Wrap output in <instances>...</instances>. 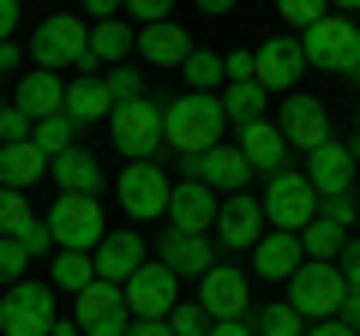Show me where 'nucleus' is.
Masks as SVG:
<instances>
[{"label": "nucleus", "instance_id": "nucleus-10", "mask_svg": "<svg viewBox=\"0 0 360 336\" xmlns=\"http://www.w3.org/2000/svg\"><path fill=\"white\" fill-rule=\"evenodd\" d=\"M120 288H127V312H132V324L168 318V312L180 306V276L168 271V264H139V271H132V283H120Z\"/></svg>", "mask_w": 360, "mask_h": 336}, {"label": "nucleus", "instance_id": "nucleus-34", "mask_svg": "<svg viewBox=\"0 0 360 336\" xmlns=\"http://www.w3.org/2000/svg\"><path fill=\"white\" fill-rule=\"evenodd\" d=\"M30 144H37V150H42V156L54 162V156H66V150L78 144V127H72L66 115H49V120H37V132H30Z\"/></svg>", "mask_w": 360, "mask_h": 336}, {"label": "nucleus", "instance_id": "nucleus-8", "mask_svg": "<svg viewBox=\"0 0 360 336\" xmlns=\"http://www.w3.org/2000/svg\"><path fill=\"white\" fill-rule=\"evenodd\" d=\"M108 127H115V150L127 156V162H156V150H162V103H120L115 115H108Z\"/></svg>", "mask_w": 360, "mask_h": 336}, {"label": "nucleus", "instance_id": "nucleus-30", "mask_svg": "<svg viewBox=\"0 0 360 336\" xmlns=\"http://www.w3.org/2000/svg\"><path fill=\"white\" fill-rule=\"evenodd\" d=\"M342 246H348V234L336 228V222H324V217H312L307 228H300V252H307L312 264H336V259H342Z\"/></svg>", "mask_w": 360, "mask_h": 336}, {"label": "nucleus", "instance_id": "nucleus-41", "mask_svg": "<svg viewBox=\"0 0 360 336\" xmlns=\"http://www.w3.org/2000/svg\"><path fill=\"white\" fill-rule=\"evenodd\" d=\"M283 18H288L295 30H312V25L324 18V6H319V0H283Z\"/></svg>", "mask_w": 360, "mask_h": 336}, {"label": "nucleus", "instance_id": "nucleus-28", "mask_svg": "<svg viewBox=\"0 0 360 336\" xmlns=\"http://www.w3.org/2000/svg\"><path fill=\"white\" fill-rule=\"evenodd\" d=\"M132 49H139V30H132L127 18H108V25L90 30V54H96V66H132Z\"/></svg>", "mask_w": 360, "mask_h": 336}, {"label": "nucleus", "instance_id": "nucleus-32", "mask_svg": "<svg viewBox=\"0 0 360 336\" xmlns=\"http://www.w3.org/2000/svg\"><path fill=\"white\" fill-rule=\"evenodd\" d=\"M54 288H66V295H84L90 283H96V259H90V252H54V276H49Z\"/></svg>", "mask_w": 360, "mask_h": 336}, {"label": "nucleus", "instance_id": "nucleus-15", "mask_svg": "<svg viewBox=\"0 0 360 336\" xmlns=\"http://www.w3.org/2000/svg\"><path fill=\"white\" fill-rule=\"evenodd\" d=\"M276 127H283V138H288V150H319V144H330L336 132H330V115H324V103L319 96H288L283 103V115H276Z\"/></svg>", "mask_w": 360, "mask_h": 336}, {"label": "nucleus", "instance_id": "nucleus-52", "mask_svg": "<svg viewBox=\"0 0 360 336\" xmlns=\"http://www.w3.org/2000/svg\"><path fill=\"white\" fill-rule=\"evenodd\" d=\"M354 138H360V103H354Z\"/></svg>", "mask_w": 360, "mask_h": 336}, {"label": "nucleus", "instance_id": "nucleus-5", "mask_svg": "<svg viewBox=\"0 0 360 336\" xmlns=\"http://www.w3.org/2000/svg\"><path fill=\"white\" fill-rule=\"evenodd\" d=\"M258 210H264V228L300 234L312 217H319V193H312V181L300 174V168H283V174H270V181H264Z\"/></svg>", "mask_w": 360, "mask_h": 336}, {"label": "nucleus", "instance_id": "nucleus-49", "mask_svg": "<svg viewBox=\"0 0 360 336\" xmlns=\"http://www.w3.org/2000/svg\"><path fill=\"white\" fill-rule=\"evenodd\" d=\"M127 336H174V330H168V318H150V324H132Z\"/></svg>", "mask_w": 360, "mask_h": 336}, {"label": "nucleus", "instance_id": "nucleus-43", "mask_svg": "<svg viewBox=\"0 0 360 336\" xmlns=\"http://www.w3.org/2000/svg\"><path fill=\"white\" fill-rule=\"evenodd\" d=\"M222 72H229V84L252 78V49H234V54H222Z\"/></svg>", "mask_w": 360, "mask_h": 336}, {"label": "nucleus", "instance_id": "nucleus-48", "mask_svg": "<svg viewBox=\"0 0 360 336\" xmlns=\"http://www.w3.org/2000/svg\"><path fill=\"white\" fill-rule=\"evenodd\" d=\"M210 336H252V324H246V318H229V324H210Z\"/></svg>", "mask_w": 360, "mask_h": 336}, {"label": "nucleus", "instance_id": "nucleus-31", "mask_svg": "<svg viewBox=\"0 0 360 336\" xmlns=\"http://www.w3.org/2000/svg\"><path fill=\"white\" fill-rule=\"evenodd\" d=\"M252 336H307V318H300L288 300H264V306H252Z\"/></svg>", "mask_w": 360, "mask_h": 336}, {"label": "nucleus", "instance_id": "nucleus-7", "mask_svg": "<svg viewBox=\"0 0 360 336\" xmlns=\"http://www.w3.org/2000/svg\"><path fill=\"white\" fill-rule=\"evenodd\" d=\"M54 318H60V306H54V288L42 283H18L0 295V336H49Z\"/></svg>", "mask_w": 360, "mask_h": 336}, {"label": "nucleus", "instance_id": "nucleus-29", "mask_svg": "<svg viewBox=\"0 0 360 336\" xmlns=\"http://www.w3.org/2000/svg\"><path fill=\"white\" fill-rule=\"evenodd\" d=\"M264 103L270 96L258 91V78H240V84H229V96H222V120H229L234 132H246V127L264 120Z\"/></svg>", "mask_w": 360, "mask_h": 336}, {"label": "nucleus", "instance_id": "nucleus-42", "mask_svg": "<svg viewBox=\"0 0 360 336\" xmlns=\"http://www.w3.org/2000/svg\"><path fill=\"white\" fill-rule=\"evenodd\" d=\"M127 13H132L139 30H150V25H168V0H132Z\"/></svg>", "mask_w": 360, "mask_h": 336}, {"label": "nucleus", "instance_id": "nucleus-46", "mask_svg": "<svg viewBox=\"0 0 360 336\" xmlns=\"http://www.w3.org/2000/svg\"><path fill=\"white\" fill-rule=\"evenodd\" d=\"M336 324H348V330L360 336V288H348V300H342V318Z\"/></svg>", "mask_w": 360, "mask_h": 336}, {"label": "nucleus", "instance_id": "nucleus-16", "mask_svg": "<svg viewBox=\"0 0 360 336\" xmlns=\"http://www.w3.org/2000/svg\"><path fill=\"white\" fill-rule=\"evenodd\" d=\"M354 150H348L342 138H330V144H319V150L307 156V168H300V174H307L312 181V193L319 198H342V193H354Z\"/></svg>", "mask_w": 360, "mask_h": 336}, {"label": "nucleus", "instance_id": "nucleus-39", "mask_svg": "<svg viewBox=\"0 0 360 336\" xmlns=\"http://www.w3.org/2000/svg\"><path fill=\"white\" fill-rule=\"evenodd\" d=\"M319 217H324V222H336V228L348 234V228L360 222V198H354V193H342V198H319Z\"/></svg>", "mask_w": 360, "mask_h": 336}, {"label": "nucleus", "instance_id": "nucleus-24", "mask_svg": "<svg viewBox=\"0 0 360 336\" xmlns=\"http://www.w3.org/2000/svg\"><path fill=\"white\" fill-rule=\"evenodd\" d=\"M49 174V156L37 144H0V193H25Z\"/></svg>", "mask_w": 360, "mask_h": 336}, {"label": "nucleus", "instance_id": "nucleus-40", "mask_svg": "<svg viewBox=\"0 0 360 336\" xmlns=\"http://www.w3.org/2000/svg\"><path fill=\"white\" fill-rule=\"evenodd\" d=\"M30 132H37V120L6 103V115H0V144H30Z\"/></svg>", "mask_w": 360, "mask_h": 336}, {"label": "nucleus", "instance_id": "nucleus-11", "mask_svg": "<svg viewBox=\"0 0 360 336\" xmlns=\"http://www.w3.org/2000/svg\"><path fill=\"white\" fill-rule=\"evenodd\" d=\"M198 306L210 312V324L252 318V276L240 264H217L210 276H198Z\"/></svg>", "mask_w": 360, "mask_h": 336}, {"label": "nucleus", "instance_id": "nucleus-44", "mask_svg": "<svg viewBox=\"0 0 360 336\" xmlns=\"http://www.w3.org/2000/svg\"><path fill=\"white\" fill-rule=\"evenodd\" d=\"M336 271H342V283H348V288H360V240H348V246H342Z\"/></svg>", "mask_w": 360, "mask_h": 336}, {"label": "nucleus", "instance_id": "nucleus-26", "mask_svg": "<svg viewBox=\"0 0 360 336\" xmlns=\"http://www.w3.org/2000/svg\"><path fill=\"white\" fill-rule=\"evenodd\" d=\"M139 54L150 66H186V54H193V37L168 18V25H150V30H139Z\"/></svg>", "mask_w": 360, "mask_h": 336}, {"label": "nucleus", "instance_id": "nucleus-17", "mask_svg": "<svg viewBox=\"0 0 360 336\" xmlns=\"http://www.w3.org/2000/svg\"><path fill=\"white\" fill-rule=\"evenodd\" d=\"M258 240H264V210H258V198L252 193L222 198V210H217V246H229V252H252Z\"/></svg>", "mask_w": 360, "mask_h": 336}, {"label": "nucleus", "instance_id": "nucleus-23", "mask_svg": "<svg viewBox=\"0 0 360 336\" xmlns=\"http://www.w3.org/2000/svg\"><path fill=\"white\" fill-rule=\"evenodd\" d=\"M13 108H25L30 120L66 115V84H60L54 72H37V66H30V72L18 78V91H13Z\"/></svg>", "mask_w": 360, "mask_h": 336}, {"label": "nucleus", "instance_id": "nucleus-25", "mask_svg": "<svg viewBox=\"0 0 360 336\" xmlns=\"http://www.w3.org/2000/svg\"><path fill=\"white\" fill-rule=\"evenodd\" d=\"M108 115H115V96H108V84L96 72L66 84V120H72V127H84V120H108Z\"/></svg>", "mask_w": 360, "mask_h": 336}, {"label": "nucleus", "instance_id": "nucleus-38", "mask_svg": "<svg viewBox=\"0 0 360 336\" xmlns=\"http://www.w3.org/2000/svg\"><path fill=\"white\" fill-rule=\"evenodd\" d=\"M25 271H30V252L18 240H0V288H18Z\"/></svg>", "mask_w": 360, "mask_h": 336}, {"label": "nucleus", "instance_id": "nucleus-3", "mask_svg": "<svg viewBox=\"0 0 360 336\" xmlns=\"http://www.w3.org/2000/svg\"><path fill=\"white\" fill-rule=\"evenodd\" d=\"M49 240L54 252H96L108 240V222H103V198L90 193H60L49 210Z\"/></svg>", "mask_w": 360, "mask_h": 336}, {"label": "nucleus", "instance_id": "nucleus-1", "mask_svg": "<svg viewBox=\"0 0 360 336\" xmlns=\"http://www.w3.org/2000/svg\"><path fill=\"white\" fill-rule=\"evenodd\" d=\"M222 132H229V120H222V96L186 91V96H174V103H162V144L180 150V162L217 150Z\"/></svg>", "mask_w": 360, "mask_h": 336}, {"label": "nucleus", "instance_id": "nucleus-22", "mask_svg": "<svg viewBox=\"0 0 360 336\" xmlns=\"http://www.w3.org/2000/svg\"><path fill=\"white\" fill-rule=\"evenodd\" d=\"M240 156H246V168L252 174H283L288 168V138H283V127H270V120H258V127H246L240 132Z\"/></svg>", "mask_w": 360, "mask_h": 336}, {"label": "nucleus", "instance_id": "nucleus-13", "mask_svg": "<svg viewBox=\"0 0 360 336\" xmlns=\"http://www.w3.org/2000/svg\"><path fill=\"white\" fill-rule=\"evenodd\" d=\"M180 181H198V186H210V193H246V181H252V168H246V156H240V144H217V150H205V156H186L180 162Z\"/></svg>", "mask_w": 360, "mask_h": 336}, {"label": "nucleus", "instance_id": "nucleus-36", "mask_svg": "<svg viewBox=\"0 0 360 336\" xmlns=\"http://www.w3.org/2000/svg\"><path fill=\"white\" fill-rule=\"evenodd\" d=\"M168 330L174 336H210V312L198 306V300H180V306L168 312Z\"/></svg>", "mask_w": 360, "mask_h": 336}, {"label": "nucleus", "instance_id": "nucleus-45", "mask_svg": "<svg viewBox=\"0 0 360 336\" xmlns=\"http://www.w3.org/2000/svg\"><path fill=\"white\" fill-rule=\"evenodd\" d=\"M13 30H18V0H0V49L13 42Z\"/></svg>", "mask_w": 360, "mask_h": 336}, {"label": "nucleus", "instance_id": "nucleus-19", "mask_svg": "<svg viewBox=\"0 0 360 336\" xmlns=\"http://www.w3.org/2000/svg\"><path fill=\"white\" fill-rule=\"evenodd\" d=\"M217 210H222V198L210 193V186L180 181L174 198H168V228L174 234H217Z\"/></svg>", "mask_w": 360, "mask_h": 336}, {"label": "nucleus", "instance_id": "nucleus-27", "mask_svg": "<svg viewBox=\"0 0 360 336\" xmlns=\"http://www.w3.org/2000/svg\"><path fill=\"white\" fill-rule=\"evenodd\" d=\"M49 174L60 181V193H90V198H96V186H103V168H96V156H90L84 144H72L66 156H54Z\"/></svg>", "mask_w": 360, "mask_h": 336}, {"label": "nucleus", "instance_id": "nucleus-51", "mask_svg": "<svg viewBox=\"0 0 360 336\" xmlns=\"http://www.w3.org/2000/svg\"><path fill=\"white\" fill-rule=\"evenodd\" d=\"M49 336H84V330H78V318H54V330Z\"/></svg>", "mask_w": 360, "mask_h": 336}, {"label": "nucleus", "instance_id": "nucleus-37", "mask_svg": "<svg viewBox=\"0 0 360 336\" xmlns=\"http://www.w3.org/2000/svg\"><path fill=\"white\" fill-rule=\"evenodd\" d=\"M103 84H108V96H115V108H120V103H144V78L132 72V66H108Z\"/></svg>", "mask_w": 360, "mask_h": 336}, {"label": "nucleus", "instance_id": "nucleus-18", "mask_svg": "<svg viewBox=\"0 0 360 336\" xmlns=\"http://www.w3.org/2000/svg\"><path fill=\"white\" fill-rule=\"evenodd\" d=\"M217 252H222V246L210 240V234H174V228H168L162 240H156V264H168L174 276H210L222 264Z\"/></svg>", "mask_w": 360, "mask_h": 336}, {"label": "nucleus", "instance_id": "nucleus-6", "mask_svg": "<svg viewBox=\"0 0 360 336\" xmlns=\"http://www.w3.org/2000/svg\"><path fill=\"white\" fill-rule=\"evenodd\" d=\"M300 54H307V66H324V72H354L360 60V25L342 13H324L312 30H300Z\"/></svg>", "mask_w": 360, "mask_h": 336}, {"label": "nucleus", "instance_id": "nucleus-33", "mask_svg": "<svg viewBox=\"0 0 360 336\" xmlns=\"http://www.w3.org/2000/svg\"><path fill=\"white\" fill-rule=\"evenodd\" d=\"M30 228H42L25 193H0V240H25Z\"/></svg>", "mask_w": 360, "mask_h": 336}, {"label": "nucleus", "instance_id": "nucleus-35", "mask_svg": "<svg viewBox=\"0 0 360 336\" xmlns=\"http://www.w3.org/2000/svg\"><path fill=\"white\" fill-rule=\"evenodd\" d=\"M180 72H186V84H193L198 96H210V91L222 84V78H229V72H222V54H210V49H193Z\"/></svg>", "mask_w": 360, "mask_h": 336}, {"label": "nucleus", "instance_id": "nucleus-14", "mask_svg": "<svg viewBox=\"0 0 360 336\" xmlns=\"http://www.w3.org/2000/svg\"><path fill=\"white\" fill-rule=\"evenodd\" d=\"M300 72H307V54H300V37H270L252 49V78L258 91L276 96V91H295Z\"/></svg>", "mask_w": 360, "mask_h": 336}, {"label": "nucleus", "instance_id": "nucleus-50", "mask_svg": "<svg viewBox=\"0 0 360 336\" xmlns=\"http://www.w3.org/2000/svg\"><path fill=\"white\" fill-rule=\"evenodd\" d=\"M307 336H354V330H348V324H336V318H330V324H307Z\"/></svg>", "mask_w": 360, "mask_h": 336}, {"label": "nucleus", "instance_id": "nucleus-47", "mask_svg": "<svg viewBox=\"0 0 360 336\" xmlns=\"http://www.w3.org/2000/svg\"><path fill=\"white\" fill-rule=\"evenodd\" d=\"M18 66H25V49H18V42H6V49H0V78L18 72Z\"/></svg>", "mask_w": 360, "mask_h": 336}, {"label": "nucleus", "instance_id": "nucleus-4", "mask_svg": "<svg viewBox=\"0 0 360 336\" xmlns=\"http://www.w3.org/2000/svg\"><path fill=\"white\" fill-rule=\"evenodd\" d=\"M288 306L300 312L307 324H330V318H342V300H348V283H342V271L336 264H300L295 276H288Z\"/></svg>", "mask_w": 360, "mask_h": 336}, {"label": "nucleus", "instance_id": "nucleus-20", "mask_svg": "<svg viewBox=\"0 0 360 336\" xmlns=\"http://www.w3.org/2000/svg\"><path fill=\"white\" fill-rule=\"evenodd\" d=\"M90 259H96V283H115V288L132 283V271H139V264H150V259H144V234H132V228L108 234Z\"/></svg>", "mask_w": 360, "mask_h": 336}, {"label": "nucleus", "instance_id": "nucleus-12", "mask_svg": "<svg viewBox=\"0 0 360 336\" xmlns=\"http://www.w3.org/2000/svg\"><path fill=\"white\" fill-rule=\"evenodd\" d=\"M72 318L84 336H127L132 330V312H127V288L115 283H90L84 295L72 300Z\"/></svg>", "mask_w": 360, "mask_h": 336}, {"label": "nucleus", "instance_id": "nucleus-2", "mask_svg": "<svg viewBox=\"0 0 360 336\" xmlns=\"http://www.w3.org/2000/svg\"><path fill=\"white\" fill-rule=\"evenodd\" d=\"M30 54H37V72H60V66H78V78L96 72L90 30H84V18H72V13L42 18V25H37V42H30Z\"/></svg>", "mask_w": 360, "mask_h": 336}, {"label": "nucleus", "instance_id": "nucleus-21", "mask_svg": "<svg viewBox=\"0 0 360 336\" xmlns=\"http://www.w3.org/2000/svg\"><path fill=\"white\" fill-rule=\"evenodd\" d=\"M307 264V252H300V234H283V228H264V240L252 246V271L264 276V283H288V276Z\"/></svg>", "mask_w": 360, "mask_h": 336}, {"label": "nucleus", "instance_id": "nucleus-53", "mask_svg": "<svg viewBox=\"0 0 360 336\" xmlns=\"http://www.w3.org/2000/svg\"><path fill=\"white\" fill-rule=\"evenodd\" d=\"M0 115H6V91H0Z\"/></svg>", "mask_w": 360, "mask_h": 336}, {"label": "nucleus", "instance_id": "nucleus-9", "mask_svg": "<svg viewBox=\"0 0 360 336\" xmlns=\"http://www.w3.org/2000/svg\"><path fill=\"white\" fill-rule=\"evenodd\" d=\"M120 210H127L132 222H150V217H168V198H174V181H168L156 162H127L120 168Z\"/></svg>", "mask_w": 360, "mask_h": 336}]
</instances>
